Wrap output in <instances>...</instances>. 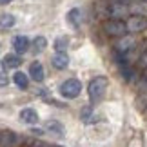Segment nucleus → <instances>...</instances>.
<instances>
[{
  "mask_svg": "<svg viewBox=\"0 0 147 147\" xmlns=\"http://www.w3.org/2000/svg\"><path fill=\"white\" fill-rule=\"evenodd\" d=\"M13 49L16 51L18 55H24L27 49H29V38L20 35V36H15L13 38Z\"/></svg>",
  "mask_w": 147,
  "mask_h": 147,
  "instance_id": "nucleus-6",
  "label": "nucleus"
},
{
  "mask_svg": "<svg viewBox=\"0 0 147 147\" xmlns=\"http://www.w3.org/2000/svg\"><path fill=\"white\" fill-rule=\"evenodd\" d=\"M118 2H122V4H129V2H133V0H118Z\"/></svg>",
  "mask_w": 147,
  "mask_h": 147,
  "instance_id": "nucleus-19",
  "label": "nucleus"
},
{
  "mask_svg": "<svg viewBox=\"0 0 147 147\" xmlns=\"http://www.w3.org/2000/svg\"><path fill=\"white\" fill-rule=\"evenodd\" d=\"M51 62H53L55 69H65L69 65V56H67L65 51H56L53 55V58H51Z\"/></svg>",
  "mask_w": 147,
  "mask_h": 147,
  "instance_id": "nucleus-5",
  "label": "nucleus"
},
{
  "mask_svg": "<svg viewBox=\"0 0 147 147\" xmlns=\"http://www.w3.org/2000/svg\"><path fill=\"white\" fill-rule=\"evenodd\" d=\"M129 11L138 16H147V2L145 0H136V2H133V5H129Z\"/></svg>",
  "mask_w": 147,
  "mask_h": 147,
  "instance_id": "nucleus-12",
  "label": "nucleus"
},
{
  "mask_svg": "<svg viewBox=\"0 0 147 147\" xmlns=\"http://www.w3.org/2000/svg\"><path fill=\"white\" fill-rule=\"evenodd\" d=\"M2 65L5 69H16L20 65V56L18 55H13V53H7L2 58Z\"/></svg>",
  "mask_w": 147,
  "mask_h": 147,
  "instance_id": "nucleus-10",
  "label": "nucleus"
},
{
  "mask_svg": "<svg viewBox=\"0 0 147 147\" xmlns=\"http://www.w3.org/2000/svg\"><path fill=\"white\" fill-rule=\"evenodd\" d=\"M15 16L9 13H0V29H9L15 26Z\"/></svg>",
  "mask_w": 147,
  "mask_h": 147,
  "instance_id": "nucleus-15",
  "label": "nucleus"
},
{
  "mask_svg": "<svg viewBox=\"0 0 147 147\" xmlns=\"http://www.w3.org/2000/svg\"><path fill=\"white\" fill-rule=\"evenodd\" d=\"M7 75H5V71H4V65L0 64V87H4V86H7Z\"/></svg>",
  "mask_w": 147,
  "mask_h": 147,
  "instance_id": "nucleus-18",
  "label": "nucleus"
},
{
  "mask_svg": "<svg viewBox=\"0 0 147 147\" xmlns=\"http://www.w3.org/2000/svg\"><path fill=\"white\" fill-rule=\"evenodd\" d=\"M80 93H82V84H80V80H76V78H69V80L60 84V94L64 98H69V100L76 98Z\"/></svg>",
  "mask_w": 147,
  "mask_h": 147,
  "instance_id": "nucleus-2",
  "label": "nucleus"
},
{
  "mask_svg": "<svg viewBox=\"0 0 147 147\" xmlns=\"http://www.w3.org/2000/svg\"><path fill=\"white\" fill-rule=\"evenodd\" d=\"M125 24H127V31H131V33H140V31L147 29V16L133 15L131 18L125 22Z\"/></svg>",
  "mask_w": 147,
  "mask_h": 147,
  "instance_id": "nucleus-4",
  "label": "nucleus"
},
{
  "mask_svg": "<svg viewBox=\"0 0 147 147\" xmlns=\"http://www.w3.org/2000/svg\"><path fill=\"white\" fill-rule=\"evenodd\" d=\"M20 120L26 123H36L38 122V113L31 107H26V109L20 111Z\"/></svg>",
  "mask_w": 147,
  "mask_h": 147,
  "instance_id": "nucleus-9",
  "label": "nucleus"
},
{
  "mask_svg": "<svg viewBox=\"0 0 147 147\" xmlns=\"http://www.w3.org/2000/svg\"><path fill=\"white\" fill-rule=\"evenodd\" d=\"M13 80L16 84V87H20V89H27V87H29V78H27V75H26V73H22V71H16L15 73Z\"/></svg>",
  "mask_w": 147,
  "mask_h": 147,
  "instance_id": "nucleus-14",
  "label": "nucleus"
},
{
  "mask_svg": "<svg viewBox=\"0 0 147 147\" xmlns=\"http://www.w3.org/2000/svg\"><path fill=\"white\" fill-rule=\"evenodd\" d=\"M33 47H35L36 53H42V51L47 47V40L44 36H36L35 40H33Z\"/></svg>",
  "mask_w": 147,
  "mask_h": 147,
  "instance_id": "nucleus-16",
  "label": "nucleus"
},
{
  "mask_svg": "<svg viewBox=\"0 0 147 147\" xmlns=\"http://www.w3.org/2000/svg\"><path fill=\"white\" fill-rule=\"evenodd\" d=\"M104 31L111 36H125L127 33V24L122 22L120 18H111L104 24Z\"/></svg>",
  "mask_w": 147,
  "mask_h": 147,
  "instance_id": "nucleus-3",
  "label": "nucleus"
},
{
  "mask_svg": "<svg viewBox=\"0 0 147 147\" xmlns=\"http://www.w3.org/2000/svg\"><path fill=\"white\" fill-rule=\"evenodd\" d=\"M134 38H131V36H123V40H120L116 44V51L118 53H122V55H127V51H131L133 47H134Z\"/></svg>",
  "mask_w": 147,
  "mask_h": 147,
  "instance_id": "nucleus-11",
  "label": "nucleus"
},
{
  "mask_svg": "<svg viewBox=\"0 0 147 147\" xmlns=\"http://www.w3.org/2000/svg\"><path fill=\"white\" fill-rule=\"evenodd\" d=\"M67 20H69V24L73 27H80V24H82V11H80V7L71 9L69 13H67Z\"/></svg>",
  "mask_w": 147,
  "mask_h": 147,
  "instance_id": "nucleus-13",
  "label": "nucleus"
},
{
  "mask_svg": "<svg viewBox=\"0 0 147 147\" xmlns=\"http://www.w3.org/2000/svg\"><path fill=\"white\" fill-rule=\"evenodd\" d=\"M29 75L35 82H42L44 76H46V73H44V65L40 64V62H33V64L29 65Z\"/></svg>",
  "mask_w": 147,
  "mask_h": 147,
  "instance_id": "nucleus-8",
  "label": "nucleus"
},
{
  "mask_svg": "<svg viewBox=\"0 0 147 147\" xmlns=\"http://www.w3.org/2000/svg\"><path fill=\"white\" fill-rule=\"evenodd\" d=\"M107 11H109V15L113 16V18H122V16L127 13V7H125V4H122V2L116 0L115 4L107 5Z\"/></svg>",
  "mask_w": 147,
  "mask_h": 147,
  "instance_id": "nucleus-7",
  "label": "nucleus"
},
{
  "mask_svg": "<svg viewBox=\"0 0 147 147\" xmlns=\"http://www.w3.org/2000/svg\"><path fill=\"white\" fill-rule=\"evenodd\" d=\"M107 91V78L105 76H94L87 86V93H89V98H91L93 104H96L104 98V94Z\"/></svg>",
  "mask_w": 147,
  "mask_h": 147,
  "instance_id": "nucleus-1",
  "label": "nucleus"
},
{
  "mask_svg": "<svg viewBox=\"0 0 147 147\" xmlns=\"http://www.w3.org/2000/svg\"><path fill=\"white\" fill-rule=\"evenodd\" d=\"M11 0H0V4H9Z\"/></svg>",
  "mask_w": 147,
  "mask_h": 147,
  "instance_id": "nucleus-20",
  "label": "nucleus"
},
{
  "mask_svg": "<svg viewBox=\"0 0 147 147\" xmlns=\"http://www.w3.org/2000/svg\"><path fill=\"white\" fill-rule=\"evenodd\" d=\"M67 44H69V40H67V36H60L58 40L55 42V49L56 51H64L67 47Z\"/></svg>",
  "mask_w": 147,
  "mask_h": 147,
  "instance_id": "nucleus-17",
  "label": "nucleus"
}]
</instances>
